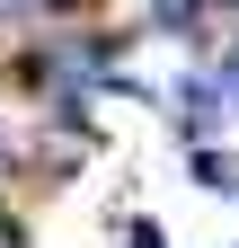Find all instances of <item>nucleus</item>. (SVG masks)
I'll use <instances>...</instances> for the list:
<instances>
[{
  "label": "nucleus",
  "instance_id": "f257e3e1",
  "mask_svg": "<svg viewBox=\"0 0 239 248\" xmlns=\"http://www.w3.org/2000/svg\"><path fill=\"white\" fill-rule=\"evenodd\" d=\"M195 177H204V186H239V169H230V160H213V151H195Z\"/></svg>",
  "mask_w": 239,
  "mask_h": 248
},
{
  "label": "nucleus",
  "instance_id": "f03ea898",
  "mask_svg": "<svg viewBox=\"0 0 239 248\" xmlns=\"http://www.w3.org/2000/svg\"><path fill=\"white\" fill-rule=\"evenodd\" d=\"M0 248H27V231H18V222H9V213H0Z\"/></svg>",
  "mask_w": 239,
  "mask_h": 248
},
{
  "label": "nucleus",
  "instance_id": "7ed1b4c3",
  "mask_svg": "<svg viewBox=\"0 0 239 248\" xmlns=\"http://www.w3.org/2000/svg\"><path fill=\"white\" fill-rule=\"evenodd\" d=\"M18 18H27V0H0V27H18Z\"/></svg>",
  "mask_w": 239,
  "mask_h": 248
},
{
  "label": "nucleus",
  "instance_id": "20e7f679",
  "mask_svg": "<svg viewBox=\"0 0 239 248\" xmlns=\"http://www.w3.org/2000/svg\"><path fill=\"white\" fill-rule=\"evenodd\" d=\"M133 248H160V231H133Z\"/></svg>",
  "mask_w": 239,
  "mask_h": 248
}]
</instances>
